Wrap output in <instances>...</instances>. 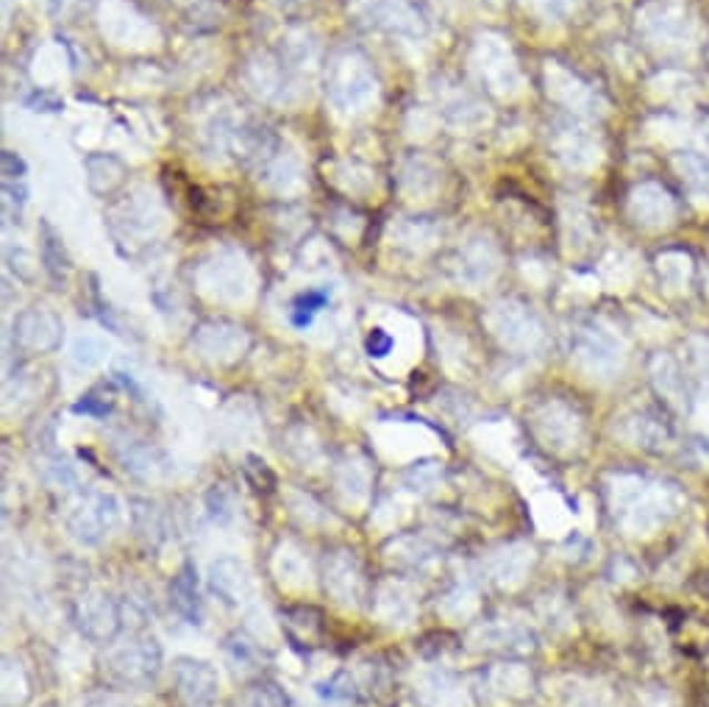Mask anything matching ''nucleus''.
<instances>
[{"instance_id":"obj_13","label":"nucleus","mask_w":709,"mask_h":707,"mask_svg":"<svg viewBox=\"0 0 709 707\" xmlns=\"http://www.w3.org/2000/svg\"><path fill=\"white\" fill-rule=\"evenodd\" d=\"M134 524L136 533L151 538L153 544L164 538V513L156 502H145V498H136L134 502Z\"/></svg>"},{"instance_id":"obj_1","label":"nucleus","mask_w":709,"mask_h":707,"mask_svg":"<svg viewBox=\"0 0 709 707\" xmlns=\"http://www.w3.org/2000/svg\"><path fill=\"white\" fill-rule=\"evenodd\" d=\"M612 504L626 533L648 535L676 513L679 496L673 487L659 485V482L640 479V476H618L612 482Z\"/></svg>"},{"instance_id":"obj_8","label":"nucleus","mask_w":709,"mask_h":707,"mask_svg":"<svg viewBox=\"0 0 709 707\" xmlns=\"http://www.w3.org/2000/svg\"><path fill=\"white\" fill-rule=\"evenodd\" d=\"M209 588L225 605L236 607L243 605L251 590V577L245 566L234 557H220L209 566Z\"/></svg>"},{"instance_id":"obj_20","label":"nucleus","mask_w":709,"mask_h":707,"mask_svg":"<svg viewBox=\"0 0 709 707\" xmlns=\"http://www.w3.org/2000/svg\"><path fill=\"white\" fill-rule=\"evenodd\" d=\"M323 301H326V293H310V295H304V299H301L298 304H295L293 321L298 323V326H306V323L312 321V315H315V312L323 306Z\"/></svg>"},{"instance_id":"obj_7","label":"nucleus","mask_w":709,"mask_h":707,"mask_svg":"<svg viewBox=\"0 0 709 707\" xmlns=\"http://www.w3.org/2000/svg\"><path fill=\"white\" fill-rule=\"evenodd\" d=\"M326 590L340 605H359L365 596V579L354 552H332L326 557Z\"/></svg>"},{"instance_id":"obj_23","label":"nucleus","mask_w":709,"mask_h":707,"mask_svg":"<svg viewBox=\"0 0 709 707\" xmlns=\"http://www.w3.org/2000/svg\"><path fill=\"white\" fill-rule=\"evenodd\" d=\"M703 410H707V421H703V424H707V426H709V402H707V404H703Z\"/></svg>"},{"instance_id":"obj_11","label":"nucleus","mask_w":709,"mask_h":707,"mask_svg":"<svg viewBox=\"0 0 709 707\" xmlns=\"http://www.w3.org/2000/svg\"><path fill=\"white\" fill-rule=\"evenodd\" d=\"M659 276H662V282L670 290H676V293L685 290L687 293L692 279V260L687 254H681V251H670V254L659 256Z\"/></svg>"},{"instance_id":"obj_2","label":"nucleus","mask_w":709,"mask_h":707,"mask_svg":"<svg viewBox=\"0 0 709 707\" xmlns=\"http://www.w3.org/2000/svg\"><path fill=\"white\" fill-rule=\"evenodd\" d=\"M70 538L81 546H101L109 535L123 524V507L120 498L109 491H90L68 513Z\"/></svg>"},{"instance_id":"obj_17","label":"nucleus","mask_w":709,"mask_h":707,"mask_svg":"<svg viewBox=\"0 0 709 707\" xmlns=\"http://www.w3.org/2000/svg\"><path fill=\"white\" fill-rule=\"evenodd\" d=\"M225 652H229V657L236 666L243 663L245 668H256V663L262 660V652L260 646H256V640L245 638V635H234V638L229 640V646H225Z\"/></svg>"},{"instance_id":"obj_15","label":"nucleus","mask_w":709,"mask_h":707,"mask_svg":"<svg viewBox=\"0 0 709 707\" xmlns=\"http://www.w3.org/2000/svg\"><path fill=\"white\" fill-rule=\"evenodd\" d=\"M482 640H487V649H531V635L518 627H493L482 633Z\"/></svg>"},{"instance_id":"obj_10","label":"nucleus","mask_w":709,"mask_h":707,"mask_svg":"<svg viewBox=\"0 0 709 707\" xmlns=\"http://www.w3.org/2000/svg\"><path fill=\"white\" fill-rule=\"evenodd\" d=\"M170 605L179 613V618L184 624H197L203 622V602H201V590H197V577L195 568L184 566L170 583Z\"/></svg>"},{"instance_id":"obj_14","label":"nucleus","mask_w":709,"mask_h":707,"mask_svg":"<svg viewBox=\"0 0 709 707\" xmlns=\"http://www.w3.org/2000/svg\"><path fill=\"white\" fill-rule=\"evenodd\" d=\"M654 382H657L659 391L668 396V402L681 404V396H685V380L679 374V365L670 357H657L654 360Z\"/></svg>"},{"instance_id":"obj_9","label":"nucleus","mask_w":709,"mask_h":707,"mask_svg":"<svg viewBox=\"0 0 709 707\" xmlns=\"http://www.w3.org/2000/svg\"><path fill=\"white\" fill-rule=\"evenodd\" d=\"M631 212H635L637 223L651 229L670 226L676 218V201L670 199V193L659 184H642L640 190H635L631 195Z\"/></svg>"},{"instance_id":"obj_18","label":"nucleus","mask_w":709,"mask_h":707,"mask_svg":"<svg viewBox=\"0 0 709 707\" xmlns=\"http://www.w3.org/2000/svg\"><path fill=\"white\" fill-rule=\"evenodd\" d=\"M251 705L254 707H290V699L276 683H265L254 690V696H251Z\"/></svg>"},{"instance_id":"obj_21","label":"nucleus","mask_w":709,"mask_h":707,"mask_svg":"<svg viewBox=\"0 0 709 707\" xmlns=\"http://www.w3.org/2000/svg\"><path fill=\"white\" fill-rule=\"evenodd\" d=\"M87 707H134L123 694L118 690H107V694H98L87 699Z\"/></svg>"},{"instance_id":"obj_22","label":"nucleus","mask_w":709,"mask_h":707,"mask_svg":"<svg viewBox=\"0 0 709 707\" xmlns=\"http://www.w3.org/2000/svg\"><path fill=\"white\" fill-rule=\"evenodd\" d=\"M389 337H384L382 332H373L371 334V340H367V349H371V354H376V357H384V354H387L389 351Z\"/></svg>"},{"instance_id":"obj_19","label":"nucleus","mask_w":709,"mask_h":707,"mask_svg":"<svg viewBox=\"0 0 709 707\" xmlns=\"http://www.w3.org/2000/svg\"><path fill=\"white\" fill-rule=\"evenodd\" d=\"M637 435L635 441H640L642 446H659V443L668 441V432H665L662 424H657L654 418H637Z\"/></svg>"},{"instance_id":"obj_6","label":"nucleus","mask_w":709,"mask_h":707,"mask_svg":"<svg viewBox=\"0 0 709 707\" xmlns=\"http://www.w3.org/2000/svg\"><path fill=\"white\" fill-rule=\"evenodd\" d=\"M173 685L184 707H212L220 696V679L212 663L179 657L173 663Z\"/></svg>"},{"instance_id":"obj_5","label":"nucleus","mask_w":709,"mask_h":707,"mask_svg":"<svg viewBox=\"0 0 709 707\" xmlns=\"http://www.w3.org/2000/svg\"><path fill=\"white\" fill-rule=\"evenodd\" d=\"M73 622L92 644H107L123 627V607L107 590H87L75 599Z\"/></svg>"},{"instance_id":"obj_3","label":"nucleus","mask_w":709,"mask_h":707,"mask_svg":"<svg viewBox=\"0 0 709 707\" xmlns=\"http://www.w3.org/2000/svg\"><path fill=\"white\" fill-rule=\"evenodd\" d=\"M162 668V646L156 638H134L103 657V674L118 688H145Z\"/></svg>"},{"instance_id":"obj_4","label":"nucleus","mask_w":709,"mask_h":707,"mask_svg":"<svg viewBox=\"0 0 709 707\" xmlns=\"http://www.w3.org/2000/svg\"><path fill=\"white\" fill-rule=\"evenodd\" d=\"M648 34L657 46H662L665 51H685L690 53L696 48V34H698V23L696 14L687 3L681 0H665V3H657L648 12Z\"/></svg>"},{"instance_id":"obj_12","label":"nucleus","mask_w":709,"mask_h":707,"mask_svg":"<svg viewBox=\"0 0 709 707\" xmlns=\"http://www.w3.org/2000/svg\"><path fill=\"white\" fill-rule=\"evenodd\" d=\"M673 164L690 188L709 190V153L685 151L673 159Z\"/></svg>"},{"instance_id":"obj_16","label":"nucleus","mask_w":709,"mask_h":707,"mask_svg":"<svg viewBox=\"0 0 709 707\" xmlns=\"http://www.w3.org/2000/svg\"><path fill=\"white\" fill-rule=\"evenodd\" d=\"M496 674L502 677V683H496V688L504 696H513L515 699V696H526L531 690V677L520 666H504Z\"/></svg>"}]
</instances>
